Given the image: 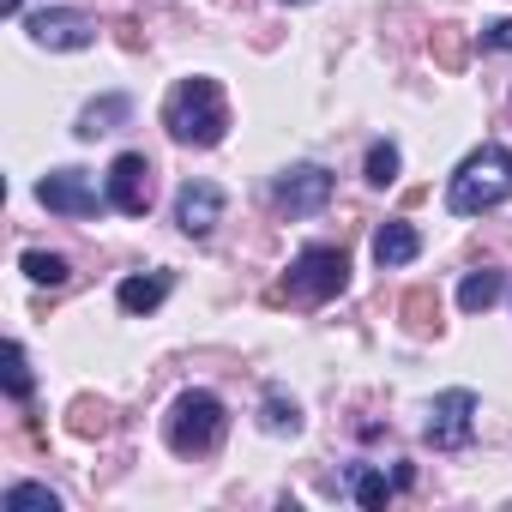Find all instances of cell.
Segmentation results:
<instances>
[{"label": "cell", "instance_id": "ba28073f", "mask_svg": "<svg viewBox=\"0 0 512 512\" xmlns=\"http://www.w3.org/2000/svg\"><path fill=\"white\" fill-rule=\"evenodd\" d=\"M272 199H278V211H290V217H314V211H326V199H332V175H326L320 163H296V169L278 175Z\"/></svg>", "mask_w": 512, "mask_h": 512}, {"label": "cell", "instance_id": "7c38bea8", "mask_svg": "<svg viewBox=\"0 0 512 512\" xmlns=\"http://www.w3.org/2000/svg\"><path fill=\"white\" fill-rule=\"evenodd\" d=\"M163 296H169V272H151V278H127V284L115 290V302H121L127 314H151V308H163Z\"/></svg>", "mask_w": 512, "mask_h": 512}, {"label": "cell", "instance_id": "cb8c5ba5", "mask_svg": "<svg viewBox=\"0 0 512 512\" xmlns=\"http://www.w3.org/2000/svg\"><path fill=\"white\" fill-rule=\"evenodd\" d=\"M0 7H7V19H19V13H25V0H0Z\"/></svg>", "mask_w": 512, "mask_h": 512}, {"label": "cell", "instance_id": "2e32d148", "mask_svg": "<svg viewBox=\"0 0 512 512\" xmlns=\"http://www.w3.org/2000/svg\"><path fill=\"white\" fill-rule=\"evenodd\" d=\"M260 428H266V434H296V428H302V410H296V398H284V392H266V404H260Z\"/></svg>", "mask_w": 512, "mask_h": 512}, {"label": "cell", "instance_id": "8992f818", "mask_svg": "<svg viewBox=\"0 0 512 512\" xmlns=\"http://www.w3.org/2000/svg\"><path fill=\"white\" fill-rule=\"evenodd\" d=\"M470 434H476V392H464V386L440 392L428 404V446L434 452H458V446H470Z\"/></svg>", "mask_w": 512, "mask_h": 512}, {"label": "cell", "instance_id": "44dd1931", "mask_svg": "<svg viewBox=\"0 0 512 512\" xmlns=\"http://www.w3.org/2000/svg\"><path fill=\"white\" fill-rule=\"evenodd\" d=\"M392 488H398V482H386L380 470H356V500H362V506H386Z\"/></svg>", "mask_w": 512, "mask_h": 512}, {"label": "cell", "instance_id": "d6986e66", "mask_svg": "<svg viewBox=\"0 0 512 512\" xmlns=\"http://www.w3.org/2000/svg\"><path fill=\"white\" fill-rule=\"evenodd\" d=\"M404 314H410V332H434V326H440L434 290H410V296H404Z\"/></svg>", "mask_w": 512, "mask_h": 512}, {"label": "cell", "instance_id": "52a82bcc", "mask_svg": "<svg viewBox=\"0 0 512 512\" xmlns=\"http://www.w3.org/2000/svg\"><path fill=\"white\" fill-rule=\"evenodd\" d=\"M37 199H43L55 217H97V211L109 205V193H97L85 169H49V175L37 181Z\"/></svg>", "mask_w": 512, "mask_h": 512}, {"label": "cell", "instance_id": "6da1fadb", "mask_svg": "<svg viewBox=\"0 0 512 512\" xmlns=\"http://www.w3.org/2000/svg\"><path fill=\"white\" fill-rule=\"evenodd\" d=\"M163 127H169L175 145H199V151L217 145V139L229 133V97H223V85L205 79V73L181 79V85L163 97Z\"/></svg>", "mask_w": 512, "mask_h": 512}, {"label": "cell", "instance_id": "5b68a950", "mask_svg": "<svg viewBox=\"0 0 512 512\" xmlns=\"http://www.w3.org/2000/svg\"><path fill=\"white\" fill-rule=\"evenodd\" d=\"M25 31H31L37 49H55V55H73V49L97 43V19L79 13V7H43V13L25 19Z\"/></svg>", "mask_w": 512, "mask_h": 512}, {"label": "cell", "instance_id": "8fae6325", "mask_svg": "<svg viewBox=\"0 0 512 512\" xmlns=\"http://www.w3.org/2000/svg\"><path fill=\"white\" fill-rule=\"evenodd\" d=\"M416 253H422V235H416L410 223H398V217L380 223V235H374V260H380L386 272H392V266H410Z\"/></svg>", "mask_w": 512, "mask_h": 512}, {"label": "cell", "instance_id": "9a60e30c", "mask_svg": "<svg viewBox=\"0 0 512 512\" xmlns=\"http://www.w3.org/2000/svg\"><path fill=\"white\" fill-rule=\"evenodd\" d=\"M127 115H133V103H127V97H103V103H91V109L79 115V139L115 133V121H127Z\"/></svg>", "mask_w": 512, "mask_h": 512}, {"label": "cell", "instance_id": "d4e9b609", "mask_svg": "<svg viewBox=\"0 0 512 512\" xmlns=\"http://www.w3.org/2000/svg\"><path fill=\"white\" fill-rule=\"evenodd\" d=\"M284 7H308V0H284Z\"/></svg>", "mask_w": 512, "mask_h": 512}, {"label": "cell", "instance_id": "ac0fdd59", "mask_svg": "<svg viewBox=\"0 0 512 512\" xmlns=\"http://www.w3.org/2000/svg\"><path fill=\"white\" fill-rule=\"evenodd\" d=\"M392 181H398V145L380 139V145L368 151V187H392Z\"/></svg>", "mask_w": 512, "mask_h": 512}, {"label": "cell", "instance_id": "7402d4cb", "mask_svg": "<svg viewBox=\"0 0 512 512\" xmlns=\"http://www.w3.org/2000/svg\"><path fill=\"white\" fill-rule=\"evenodd\" d=\"M103 428H109V410L91 404V398H79L73 404V434H103Z\"/></svg>", "mask_w": 512, "mask_h": 512}, {"label": "cell", "instance_id": "9c48e42d", "mask_svg": "<svg viewBox=\"0 0 512 512\" xmlns=\"http://www.w3.org/2000/svg\"><path fill=\"white\" fill-rule=\"evenodd\" d=\"M109 205L121 217H145L151 211V163H145V151H121L109 163Z\"/></svg>", "mask_w": 512, "mask_h": 512}, {"label": "cell", "instance_id": "603a6c76", "mask_svg": "<svg viewBox=\"0 0 512 512\" xmlns=\"http://www.w3.org/2000/svg\"><path fill=\"white\" fill-rule=\"evenodd\" d=\"M482 49H512V19L488 25V31H482Z\"/></svg>", "mask_w": 512, "mask_h": 512}, {"label": "cell", "instance_id": "ffe728a7", "mask_svg": "<svg viewBox=\"0 0 512 512\" xmlns=\"http://www.w3.org/2000/svg\"><path fill=\"white\" fill-rule=\"evenodd\" d=\"M7 392L19 404L31 398V356H25V344H7Z\"/></svg>", "mask_w": 512, "mask_h": 512}, {"label": "cell", "instance_id": "4fadbf2b", "mask_svg": "<svg viewBox=\"0 0 512 512\" xmlns=\"http://www.w3.org/2000/svg\"><path fill=\"white\" fill-rule=\"evenodd\" d=\"M500 290H506L500 272H470V278L458 284V308H464V314H488V308L500 302Z\"/></svg>", "mask_w": 512, "mask_h": 512}, {"label": "cell", "instance_id": "30bf717a", "mask_svg": "<svg viewBox=\"0 0 512 512\" xmlns=\"http://www.w3.org/2000/svg\"><path fill=\"white\" fill-rule=\"evenodd\" d=\"M223 187L217 181H181V193H175V223L187 229V235H211L217 223H223Z\"/></svg>", "mask_w": 512, "mask_h": 512}, {"label": "cell", "instance_id": "3957f363", "mask_svg": "<svg viewBox=\"0 0 512 512\" xmlns=\"http://www.w3.org/2000/svg\"><path fill=\"white\" fill-rule=\"evenodd\" d=\"M223 404L211 398V392H181L175 404H169V416H163V440H169V452H181V458H205L217 440H223Z\"/></svg>", "mask_w": 512, "mask_h": 512}, {"label": "cell", "instance_id": "277c9868", "mask_svg": "<svg viewBox=\"0 0 512 512\" xmlns=\"http://www.w3.org/2000/svg\"><path fill=\"white\" fill-rule=\"evenodd\" d=\"M344 284H350V260H344V247L314 241V247H302L296 260H290V296H296V302H332Z\"/></svg>", "mask_w": 512, "mask_h": 512}, {"label": "cell", "instance_id": "e0dca14e", "mask_svg": "<svg viewBox=\"0 0 512 512\" xmlns=\"http://www.w3.org/2000/svg\"><path fill=\"white\" fill-rule=\"evenodd\" d=\"M25 278H31V284H49V290H61V284L73 278V266L61 260V253H25Z\"/></svg>", "mask_w": 512, "mask_h": 512}, {"label": "cell", "instance_id": "5bb4252c", "mask_svg": "<svg viewBox=\"0 0 512 512\" xmlns=\"http://www.w3.org/2000/svg\"><path fill=\"white\" fill-rule=\"evenodd\" d=\"M0 506L7 512H61V494L43 488V482H13L7 494H0Z\"/></svg>", "mask_w": 512, "mask_h": 512}, {"label": "cell", "instance_id": "7a4b0ae2", "mask_svg": "<svg viewBox=\"0 0 512 512\" xmlns=\"http://www.w3.org/2000/svg\"><path fill=\"white\" fill-rule=\"evenodd\" d=\"M506 199H512V145H482L452 169V187H446L452 217H482Z\"/></svg>", "mask_w": 512, "mask_h": 512}]
</instances>
